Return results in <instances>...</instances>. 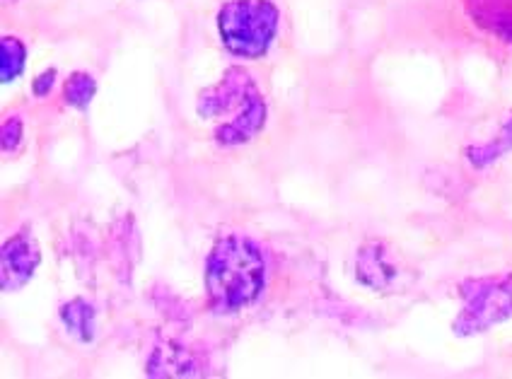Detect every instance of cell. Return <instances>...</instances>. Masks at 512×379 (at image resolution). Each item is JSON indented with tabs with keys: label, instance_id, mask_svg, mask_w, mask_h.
Masks as SVG:
<instances>
[{
	"label": "cell",
	"instance_id": "obj_1",
	"mask_svg": "<svg viewBox=\"0 0 512 379\" xmlns=\"http://www.w3.org/2000/svg\"><path fill=\"white\" fill-rule=\"evenodd\" d=\"M266 281V264L259 247L242 237L215 242L206 264V290L220 312H237L252 305Z\"/></svg>",
	"mask_w": 512,
	"mask_h": 379
},
{
	"label": "cell",
	"instance_id": "obj_5",
	"mask_svg": "<svg viewBox=\"0 0 512 379\" xmlns=\"http://www.w3.org/2000/svg\"><path fill=\"white\" fill-rule=\"evenodd\" d=\"M464 10L476 27L512 44V0H464Z\"/></svg>",
	"mask_w": 512,
	"mask_h": 379
},
{
	"label": "cell",
	"instance_id": "obj_2",
	"mask_svg": "<svg viewBox=\"0 0 512 379\" xmlns=\"http://www.w3.org/2000/svg\"><path fill=\"white\" fill-rule=\"evenodd\" d=\"M199 114L206 119H225L215 126V141L237 145L259 133L266 119V107L252 78L240 68H230L223 83L203 92Z\"/></svg>",
	"mask_w": 512,
	"mask_h": 379
},
{
	"label": "cell",
	"instance_id": "obj_3",
	"mask_svg": "<svg viewBox=\"0 0 512 379\" xmlns=\"http://www.w3.org/2000/svg\"><path fill=\"white\" fill-rule=\"evenodd\" d=\"M218 29L232 54L259 58L276 37L278 10L269 0H232L220 8Z\"/></svg>",
	"mask_w": 512,
	"mask_h": 379
},
{
	"label": "cell",
	"instance_id": "obj_8",
	"mask_svg": "<svg viewBox=\"0 0 512 379\" xmlns=\"http://www.w3.org/2000/svg\"><path fill=\"white\" fill-rule=\"evenodd\" d=\"M25 66V46L20 39H3V83H13Z\"/></svg>",
	"mask_w": 512,
	"mask_h": 379
},
{
	"label": "cell",
	"instance_id": "obj_10",
	"mask_svg": "<svg viewBox=\"0 0 512 379\" xmlns=\"http://www.w3.org/2000/svg\"><path fill=\"white\" fill-rule=\"evenodd\" d=\"M54 78H56V73H54V71L44 73L42 78H39L37 83H34V92H37V95H44V92H46V87H49V85H54Z\"/></svg>",
	"mask_w": 512,
	"mask_h": 379
},
{
	"label": "cell",
	"instance_id": "obj_4",
	"mask_svg": "<svg viewBox=\"0 0 512 379\" xmlns=\"http://www.w3.org/2000/svg\"><path fill=\"white\" fill-rule=\"evenodd\" d=\"M39 259L42 256H39L37 244H34V239L27 232L10 239L3 249V288L8 293L10 290L22 288L32 278Z\"/></svg>",
	"mask_w": 512,
	"mask_h": 379
},
{
	"label": "cell",
	"instance_id": "obj_9",
	"mask_svg": "<svg viewBox=\"0 0 512 379\" xmlns=\"http://www.w3.org/2000/svg\"><path fill=\"white\" fill-rule=\"evenodd\" d=\"M92 95H95V80L87 73H75L66 83V102L71 104V107H87Z\"/></svg>",
	"mask_w": 512,
	"mask_h": 379
},
{
	"label": "cell",
	"instance_id": "obj_7",
	"mask_svg": "<svg viewBox=\"0 0 512 379\" xmlns=\"http://www.w3.org/2000/svg\"><path fill=\"white\" fill-rule=\"evenodd\" d=\"M63 319H66L68 329L78 334L83 341L92 338V309L83 300H75L73 305L63 307Z\"/></svg>",
	"mask_w": 512,
	"mask_h": 379
},
{
	"label": "cell",
	"instance_id": "obj_6",
	"mask_svg": "<svg viewBox=\"0 0 512 379\" xmlns=\"http://www.w3.org/2000/svg\"><path fill=\"white\" fill-rule=\"evenodd\" d=\"M476 288L481 290V285H476ZM496 309L500 312V319L512 314V278L496 283L493 290H481V293H476L474 307H467V317L474 319V326H479L481 317H488L486 324H491L493 319H496Z\"/></svg>",
	"mask_w": 512,
	"mask_h": 379
}]
</instances>
